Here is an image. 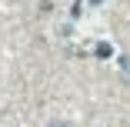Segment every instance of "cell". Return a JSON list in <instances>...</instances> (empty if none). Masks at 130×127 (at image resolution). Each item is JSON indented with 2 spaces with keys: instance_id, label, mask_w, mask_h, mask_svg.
<instances>
[{
  "instance_id": "cell-2",
  "label": "cell",
  "mask_w": 130,
  "mask_h": 127,
  "mask_svg": "<svg viewBox=\"0 0 130 127\" xmlns=\"http://www.w3.org/2000/svg\"><path fill=\"white\" fill-rule=\"evenodd\" d=\"M90 4H93V7H97V4H100V0H90Z\"/></svg>"
},
{
  "instance_id": "cell-1",
  "label": "cell",
  "mask_w": 130,
  "mask_h": 127,
  "mask_svg": "<svg viewBox=\"0 0 130 127\" xmlns=\"http://www.w3.org/2000/svg\"><path fill=\"white\" fill-rule=\"evenodd\" d=\"M50 127H70V124H50Z\"/></svg>"
}]
</instances>
